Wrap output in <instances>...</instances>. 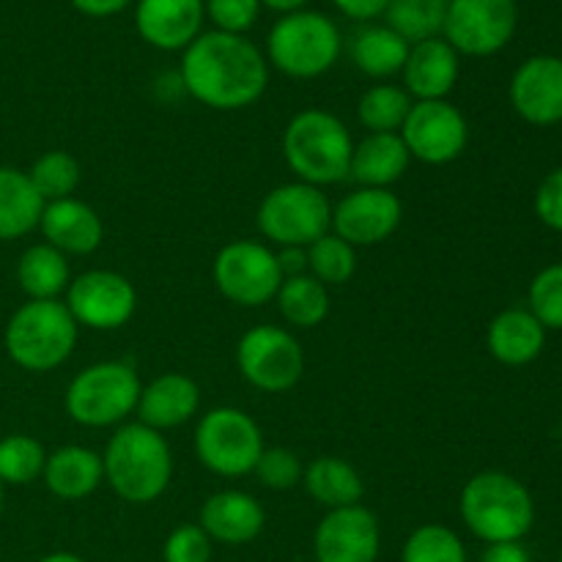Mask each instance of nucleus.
<instances>
[{"label": "nucleus", "mask_w": 562, "mask_h": 562, "mask_svg": "<svg viewBox=\"0 0 562 562\" xmlns=\"http://www.w3.org/2000/svg\"><path fill=\"white\" fill-rule=\"evenodd\" d=\"M38 228H42L47 245H53L64 256H91L104 239V223L97 209L77 198L44 203Z\"/></svg>", "instance_id": "nucleus-20"}, {"label": "nucleus", "mask_w": 562, "mask_h": 562, "mask_svg": "<svg viewBox=\"0 0 562 562\" xmlns=\"http://www.w3.org/2000/svg\"><path fill=\"white\" fill-rule=\"evenodd\" d=\"M558 562H562V554H560V560H558Z\"/></svg>", "instance_id": "nucleus-49"}, {"label": "nucleus", "mask_w": 562, "mask_h": 562, "mask_svg": "<svg viewBox=\"0 0 562 562\" xmlns=\"http://www.w3.org/2000/svg\"><path fill=\"white\" fill-rule=\"evenodd\" d=\"M66 307L77 327L119 329L135 316L137 291L124 274L110 269H88L66 289Z\"/></svg>", "instance_id": "nucleus-14"}, {"label": "nucleus", "mask_w": 562, "mask_h": 562, "mask_svg": "<svg viewBox=\"0 0 562 562\" xmlns=\"http://www.w3.org/2000/svg\"><path fill=\"white\" fill-rule=\"evenodd\" d=\"M198 461L220 477H241L256 470L263 453V434L247 412L217 406L195 426Z\"/></svg>", "instance_id": "nucleus-9"}, {"label": "nucleus", "mask_w": 562, "mask_h": 562, "mask_svg": "<svg viewBox=\"0 0 562 562\" xmlns=\"http://www.w3.org/2000/svg\"><path fill=\"white\" fill-rule=\"evenodd\" d=\"M508 97L519 119L532 126L562 121V58L532 55L510 77Z\"/></svg>", "instance_id": "nucleus-17"}, {"label": "nucleus", "mask_w": 562, "mask_h": 562, "mask_svg": "<svg viewBox=\"0 0 562 562\" xmlns=\"http://www.w3.org/2000/svg\"><path fill=\"white\" fill-rule=\"evenodd\" d=\"M415 99L404 91V86H382L368 88L357 102V119L366 126L368 135H382V132H401L406 115H409Z\"/></svg>", "instance_id": "nucleus-32"}, {"label": "nucleus", "mask_w": 562, "mask_h": 562, "mask_svg": "<svg viewBox=\"0 0 562 562\" xmlns=\"http://www.w3.org/2000/svg\"><path fill=\"white\" fill-rule=\"evenodd\" d=\"M181 88L212 110H245L263 97L269 64L247 36L209 31L181 53Z\"/></svg>", "instance_id": "nucleus-1"}, {"label": "nucleus", "mask_w": 562, "mask_h": 562, "mask_svg": "<svg viewBox=\"0 0 562 562\" xmlns=\"http://www.w3.org/2000/svg\"><path fill=\"white\" fill-rule=\"evenodd\" d=\"M274 302H278L280 316L285 318V324L296 329H313L329 316L327 285L318 283L307 272L296 274V278H285L280 283Z\"/></svg>", "instance_id": "nucleus-30"}, {"label": "nucleus", "mask_w": 562, "mask_h": 562, "mask_svg": "<svg viewBox=\"0 0 562 562\" xmlns=\"http://www.w3.org/2000/svg\"><path fill=\"white\" fill-rule=\"evenodd\" d=\"M42 477L58 499H66V503L86 499L104 481L102 456L82 445H66L47 456Z\"/></svg>", "instance_id": "nucleus-25"}, {"label": "nucleus", "mask_w": 562, "mask_h": 562, "mask_svg": "<svg viewBox=\"0 0 562 562\" xmlns=\"http://www.w3.org/2000/svg\"><path fill=\"white\" fill-rule=\"evenodd\" d=\"M404 220V203L393 190L360 187L333 209V234L351 247H373L387 241Z\"/></svg>", "instance_id": "nucleus-15"}, {"label": "nucleus", "mask_w": 562, "mask_h": 562, "mask_svg": "<svg viewBox=\"0 0 562 562\" xmlns=\"http://www.w3.org/2000/svg\"><path fill=\"white\" fill-rule=\"evenodd\" d=\"M77 322L60 300H27L5 327V351L20 368L47 373L64 366L77 346Z\"/></svg>", "instance_id": "nucleus-5"}, {"label": "nucleus", "mask_w": 562, "mask_h": 562, "mask_svg": "<svg viewBox=\"0 0 562 562\" xmlns=\"http://www.w3.org/2000/svg\"><path fill=\"white\" fill-rule=\"evenodd\" d=\"M333 3L335 9L344 16H349V20L368 22L376 20V16H384L390 0H333Z\"/></svg>", "instance_id": "nucleus-42"}, {"label": "nucleus", "mask_w": 562, "mask_h": 562, "mask_svg": "<svg viewBox=\"0 0 562 562\" xmlns=\"http://www.w3.org/2000/svg\"><path fill=\"white\" fill-rule=\"evenodd\" d=\"M401 562H467V552L450 527L423 525L406 538Z\"/></svg>", "instance_id": "nucleus-36"}, {"label": "nucleus", "mask_w": 562, "mask_h": 562, "mask_svg": "<svg viewBox=\"0 0 562 562\" xmlns=\"http://www.w3.org/2000/svg\"><path fill=\"white\" fill-rule=\"evenodd\" d=\"M0 514H3V483H0Z\"/></svg>", "instance_id": "nucleus-48"}, {"label": "nucleus", "mask_w": 562, "mask_h": 562, "mask_svg": "<svg viewBox=\"0 0 562 562\" xmlns=\"http://www.w3.org/2000/svg\"><path fill=\"white\" fill-rule=\"evenodd\" d=\"M214 285L228 302L239 307H261L278 296L283 274L278 256L261 241L236 239L214 258Z\"/></svg>", "instance_id": "nucleus-11"}, {"label": "nucleus", "mask_w": 562, "mask_h": 562, "mask_svg": "<svg viewBox=\"0 0 562 562\" xmlns=\"http://www.w3.org/2000/svg\"><path fill=\"white\" fill-rule=\"evenodd\" d=\"M398 135L409 148L412 159L426 165H448L467 151L470 124L448 99H431V102H412Z\"/></svg>", "instance_id": "nucleus-13"}, {"label": "nucleus", "mask_w": 562, "mask_h": 562, "mask_svg": "<svg viewBox=\"0 0 562 562\" xmlns=\"http://www.w3.org/2000/svg\"><path fill=\"white\" fill-rule=\"evenodd\" d=\"M201 406V390L184 373H162L154 382L140 390L137 398V423L154 428V431H168L190 423Z\"/></svg>", "instance_id": "nucleus-21"}, {"label": "nucleus", "mask_w": 562, "mask_h": 562, "mask_svg": "<svg viewBox=\"0 0 562 562\" xmlns=\"http://www.w3.org/2000/svg\"><path fill=\"white\" fill-rule=\"evenodd\" d=\"M481 562H532L530 552L521 547V541L514 543H488Z\"/></svg>", "instance_id": "nucleus-45"}, {"label": "nucleus", "mask_w": 562, "mask_h": 562, "mask_svg": "<svg viewBox=\"0 0 562 562\" xmlns=\"http://www.w3.org/2000/svg\"><path fill=\"white\" fill-rule=\"evenodd\" d=\"M488 355L508 368L530 366L547 346V329L527 307H508L497 313L486 333Z\"/></svg>", "instance_id": "nucleus-23"}, {"label": "nucleus", "mask_w": 562, "mask_h": 562, "mask_svg": "<svg viewBox=\"0 0 562 562\" xmlns=\"http://www.w3.org/2000/svg\"><path fill=\"white\" fill-rule=\"evenodd\" d=\"M344 36L322 11H291L272 25L267 36V64L294 80L322 77L338 64Z\"/></svg>", "instance_id": "nucleus-6"}, {"label": "nucleus", "mask_w": 562, "mask_h": 562, "mask_svg": "<svg viewBox=\"0 0 562 562\" xmlns=\"http://www.w3.org/2000/svg\"><path fill=\"white\" fill-rule=\"evenodd\" d=\"M203 0H137V36L162 53H184L203 25Z\"/></svg>", "instance_id": "nucleus-18"}, {"label": "nucleus", "mask_w": 562, "mask_h": 562, "mask_svg": "<svg viewBox=\"0 0 562 562\" xmlns=\"http://www.w3.org/2000/svg\"><path fill=\"white\" fill-rule=\"evenodd\" d=\"M307 3H311V0H261V5H267V9L278 11L280 16L291 14V11H302Z\"/></svg>", "instance_id": "nucleus-46"}, {"label": "nucleus", "mask_w": 562, "mask_h": 562, "mask_svg": "<svg viewBox=\"0 0 562 562\" xmlns=\"http://www.w3.org/2000/svg\"><path fill=\"white\" fill-rule=\"evenodd\" d=\"M27 179L36 187L44 203H53L75 195L82 170L69 151H47L33 162V168L27 170Z\"/></svg>", "instance_id": "nucleus-33"}, {"label": "nucleus", "mask_w": 562, "mask_h": 562, "mask_svg": "<svg viewBox=\"0 0 562 562\" xmlns=\"http://www.w3.org/2000/svg\"><path fill=\"white\" fill-rule=\"evenodd\" d=\"M409 47L412 44L395 31H390L387 25H366L351 36L349 55L351 64L366 77L387 80V77L401 75Z\"/></svg>", "instance_id": "nucleus-26"}, {"label": "nucleus", "mask_w": 562, "mask_h": 562, "mask_svg": "<svg viewBox=\"0 0 562 562\" xmlns=\"http://www.w3.org/2000/svg\"><path fill=\"white\" fill-rule=\"evenodd\" d=\"M519 25L516 0H450L442 38L459 55L488 58L508 47Z\"/></svg>", "instance_id": "nucleus-12"}, {"label": "nucleus", "mask_w": 562, "mask_h": 562, "mask_svg": "<svg viewBox=\"0 0 562 562\" xmlns=\"http://www.w3.org/2000/svg\"><path fill=\"white\" fill-rule=\"evenodd\" d=\"M459 58L461 55L442 36L412 44L404 69H401V75H404V91L415 102L448 99V93L459 82Z\"/></svg>", "instance_id": "nucleus-19"}, {"label": "nucleus", "mask_w": 562, "mask_h": 562, "mask_svg": "<svg viewBox=\"0 0 562 562\" xmlns=\"http://www.w3.org/2000/svg\"><path fill=\"white\" fill-rule=\"evenodd\" d=\"M536 214L547 228L562 234V168L547 173L536 192Z\"/></svg>", "instance_id": "nucleus-41"}, {"label": "nucleus", "mask_w": 562, "mask_h": 562, "mask_svg": "<svg viewBox=\"0 0 562 562\" xmlns=\"http://www.w3.org/2000/svg\"><path fill=\"white\" fill-rule=\"evenodd\" d=\"M165 562H209L212 560V538L201 525H181L168 536L162 549Z\"/></svg>", "instance_id": "nucleus-40"}, {"label": "nucleus", "mask_w": 562, "mask_h": 562, "mask_svg": "<svg viewBox=\"0 0 562 562\" xmlns=\"http://www.w3.org/2000/svg\"><path fill=\"white\" fill-rule=\"evenodd\" d=\"M412 154L398 132H382V135H366L351 151L349 179L360 187H379L390 190L395 181L404 179L409 170Z\"/></svg>", "instance_id": "nucleus-24"}, {"label": "nucleus", "mask_w": 562, "mask_h": 562, "mask_svg": "<svg viewBox=\"0 0 562 562\" xmlns=\"http://www.w3.org/2000/svg\"><path fill=\"white\" fill-rule=\"evenodd\" d=\"M80 14L93 16V20H104V16H115L132 3V0H69Z\"/></svg>", "instance_id": "nucleus-43"}, {"label": "nucleus", "mask_w": 562, "mask_h": 562, "mask_svg": "<svg viewBox=\"0 0 562 562\" xmlns=\"http://www.w3.org/2000/svg\"><path fill=\"white\" fill-rule=\"evenodd\" d=\"M47 453L42 442L27 434H11L0 439V483L9 486H27L36 477H42Z\"/></svg>", "instance_id": "nucleus-34"}, {"label": "nucleus", "mask_w": 562, "mask_h": 562, "mask_svg": "<svg viewBox=\"0 0 562 562\" xmlns=\"http://www.w3.org/2000/svg\"><path fill=\"white\" fill-rule=\"evenodd\" d=\"M274 256H278V267H280V274H283V280L307 272L305 247H280V252H274Z\"/></svg>", "instance_id": "nucleus-44"}, {"label": "nucleus", "mask_w": 562, "mask_h": 562, "mask_svg": "<svg viewBox=\"0 0 562 562\" xmlns=\"http://www.w3.org/2000/svg\"><path fill=\"white\" fill-rule=\"evenodd\" d=\"M307 269L324 285H344L357 272V252L349 241L335 234H324L322 239L305 247Z\"/></svg>", "instance_id": "nucleus-35"}, {"label": "nucleus", "mask_w": 562, "mask_h": 562, "mask_svg": "<svg viewBox=\"0 0 562 562\" xmlns=\"http://www.w3.org/2000/svg\"><path fill=\"white\" fill-rule=\"evenodd\" d=\"M104 481L124 503L159 499L173 477V453L165 437L143 423H126L110 437L102 456Z\"/></svg>", "instance_id": "nucleus-2"}, {"label": "nucleus", "mask_w": 562, "mask_h": 562, "mask_svg": "<svg viewBox=\"0 0 562 562\" xmlns=\"http://www.w3.org/2000/svg\"><path fill=\"white\" fill-rule=\"evenodd\" d=\"M261 0H203V11L214 22V31L245 36L261 14Z\"/></svg>", "instance_id": "nucleus-39"}, {"label": "nucleus", "mask_w": 562, "mask_h": 562, "mask_svg": "<svg viewBox=\"0 0 562 562\" xmlns=\"http://www.w3.org/2000/svg\"><path fill=\"white\" fill-rule=\"evenodd\" d=\"M236 366L261 393H289L305 373V351L289 329L261 324L239 338Z\"/></svg>", "instance_id": "nucleus-10"}, {"label": "nucleus", "mask_w": 562, "mask_h": 562, "mask_svg": "<svg viewBox=\"0 0 562 562\" xmlns=\"http://www.w3.org/2000/svg\"><path fill=\"white\" fill-rule=\"evenodd\" d=\"M38 562H86V560L77 558V554H69V552H58V554H49V558H44Z\"/></svg>", "instance_id": "nucleus-47"}, {"label": "nucleus", "mask_w": 562, "mask_h": 562, "mask_svg": "<svg viewBox=\"0 0 562 562\" xmlns=\"http://www.w3.org/2000/svg\"><path fill=\"white\" fill-rule=\"evenodd\" d=\"M351 151L355 140L349 130L338 115L327 110H300L283 132L285 165L296 179L318 190L349 179Z\"/></svg>", "instance_id": "nucleus-4"}, {"label": "nucleus", "mask_w": 562, "mask_h": 562, "mask_svg": "<svg viewBox=\"0 0 562 562\" xmlns=\"http://www.w3.org/2000/svg\"><path fill=\"white\" fill-rule=\"evenodd\" d=\"M140 390V376L132 366L119 360L97 362L77 373L66 387V415L86 428L119 426L137 409Z\"/></svg>", "instance_id": "nucleus-7"}, {"label": "nucleus", "mask_w": 562, "mask_h": 562, "mask_svg": "<svg viewBox=\"0 0 562 562\" xmlns=\"http://www.w3.org/2000/svg\"><path fill=\"white\" fill-rule=\"evenodd\" d=\"M44 201L31 184L27 173L16 168H0V241L20 239L38 228Z\"/></svg>", "instance_id": "nucleus-28"}, {"label": "nucleus", "mask_w": 562, "mask_h": 562, "mask_svg": "<svg viewBox=\"0 0 562 562\" xmlns=\"http://www.w3.org/2000/svg\"><path fill=\"white\" fill-rule=\"evenodd\" d=\"M16 283L31 300H58L71 283L69 261L53 245H33L16 263Z\"/></svg>", "instance_id": "nucleus-29"}, {"label": "nucleus", "mask_w": 562, "mask_h": 562, "mask_svg": "<svg viewBox=\"0 0 562 562\" xmlns=\"http://www.w3.org/2000/svg\"><path fill=\"white\" fill-rule=\"evenodd\" d=\"M302 483H305V492L327 510L360 505L362 494H366L360 472L338 456H322V459L311 461L305 467Z\"/></svg>", "instance_id": "nucleus-27"}, {"label": "nucleus", "mask_w": 562, "mask_h": 562, "mask_svg": "<svg viewBox=\"0 0 562 562\" xmlns=\"http://www.w3.org/2000/svg\"><path fill=\"white\" fill-rule=\"evenodd\" d=\"M448 3L450 0H390L384 20L390 31L398 33L401 38L420 44L442 36Z\"/></svg>", "instance_id": "nucleus-31"}, {"label": "nucleus", "mask_w": 562, "mask_h": 562, "mask_svg": "<svg viewBox=\"0 0 562 562\" xmlns=\"http://www.w3.org/2000/svg\"><path fill=\"white\" fill-rule=\"evenodd\" d=\"M256 477L263 488L272 492H289V488L300 486L305 467H302L300 456L289 448H263L261 459L256 464Z\"/></svg>", "instance_id": "nucleus-38"}, {"label": "nucleus", "mask_w": 562, "mask_h": 562, "mask_svg": "<svg viewBox=\"0 0 562 562\" xmlns=\"http://www.w3.org/2000/svg\"><path fill=\"white\" fill-rule=\"evenodd\" d=\"M527 300V311L543 324V329H562V263H552L532 278Z\"/></svg>", "instance_id": "nucleus-37"}, {"label": "nucleus", "mask_w": 562, "mask_h": 562, "mask_svg": "<svg viewBox=\"0 0 562 562\" xmlns=\"http://www.w3.org/2000/svg\"><path fill=\"white\" fill-rule=\"evenodd\" d=\"M256 223L272 245L311 247L333 228V206L318 187L291 181L263 195Z\"/></svg>", "instance_id": "nucleus-8"}, {"label": "nucleus", "mask_w": 562, "mask_h": 562, "mask_svg": "<svg viewBox=\"0 0 562 562\" xmlns=\"http://www.w3.org/2000/svg\"><path fill=\"white\" fill-rule=\"evenodd\" d=\"M461 519L486 543L521 541L536 521L532 494L519 477L499 470L472 475L461 488Z\"/></svg>", "instance_id": "nucleus-3"}, {"label": "nucleus", "mask_w": 562, "mask_h": 562, "mask_svg": "<svg viewBox=\"0 0 562 562\" xmlns=\"http://www.w3.org/2000/svg\"><path fill=\"white\" fill-rule=\"evenodd\" d=\"M379 547V519L362 505L329 510L313 536L316 562H376Z\"/></svg>", "instance_id": "nucleus-16"}, {"label": "nucleus", "mask_w": 562, "mask_h": 562, "mask_svg": "<svg viewBox=\"0 0 562 562\" xmlns=\"http://www.w3.org/2000/svg\"><path fill=\"white\" fill-rule=\"evenodd\" d=\"M201 527L212 541L241 547L256 541L263 530V508L258 499L247 492H217L203 503Z\"/></svg>", "instance_id": "nucleus-22"}]
</instances>
